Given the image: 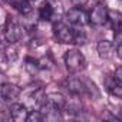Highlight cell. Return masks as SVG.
Instances as JSON below:
<instances>
[{"label": "cell", "instance_id": "e0dca14e", "mask_svg": "<svg viewBox=\"0 0 122 122\" xmlns=\"http://www.w3.org/2000/svg\"><path fill=\"white\" fill-rule=\"evenodd\" d=\"M113 76H115V78H116L121 83H122V66H119V68H116V69H115Z\"/></svg>", "mask_w": 122, "mask_h": 122}, {"label": "cell", "instance_id": "8992f818", "mask_svg": "<svg viewBox=\"0 0 122 122\" xmlns=\"http://www.w3.org/2000/svg\"><path fill=\"white\" fill-rule=\"evenodd\" d=\"M3 37L10 45L19 42L22 37V27L16 22H13L12 19H7L5 22V26H3Z\"/></svg>", "mask_w": 122, "mask_h": 122}, {"label": "cell", "instance_id": "7c38bea8", "mask_svg": "<svg viewBox=\"0 0 122 122\" xmlns=\"http://www.w3.org/2000/svg\"><path fill=\"white\" fill-rule=\"evenodd\" d=\"M9 3L15 10H17L23 16H26L32 12V5L29 0H9Z\"/></svg>", "mask_w": 122, "mask_h": 122}, {"label": "cell", "instance_id": "5bb4252c", "mask_svg": "<svg viewBox=\"0 0 122 122\" xmlns=\"http://www.w3.org/2000/svg\"><path fill=\"white\" fill-rule=\"evenodd\" d=\"M53 13H55V10H53V7H52L50 3H45V5L39 9V17H40L42 20H46V22L53 17Z\"/></svg>", "mask_w": 122, "mask_h": 122}, {"label": "cell", "instance_id": "30bf717a", "mask_svg": "<svg viewBox=\"0 0 122 122\" xmlns=\"http://www.w3.org/2000/svg\"><path fill=\"white\" fill-rule=\"evenodd\" d=\"M105 88L112 96L122 98V83L115 76H108L105 79Z\"/></svg>", "mask_w": 122, "mask_h": 122}, {"label": "cell", "instance_id": "9a60e30c", "mask_svg": "<svg viewBox=\"0 0 122 122\" xmlns=\"http://www.w3.org/2000/svg\"><path fill=\"white\" fill-rule=\"evenodd\" d=\"M109 20L112 23L113 30H116L118 27L122 26V15L119 12H109Z\"/></svg>", "mask_w": 122, "mask_h": 122}, {"label": "cell", "instance_id": "277c9868", "mask_svg": "<svg viewBox=\"0 0 122 122\" xmlns=\"http://www.w3.org/2000/svg\"><path fill=\"white\" fill-rule=\"evenodd\" d=\"M65 19H66V22L69 25L79 26V27H82L86 23H89V15L79 6H76L73 9H69L66 12V15H65Z\"/></svg>", "mask_w": 122, "mask_h": 122}, {"label": "cell", "instance_id": "9c48e42d", "mask_svg": "<svg viewBox=\"0 0 122 122\" xmlns=\"http://www.w3.org/2000/svg\"><path fill=\"white\" fill-rule=\"evenodd\" d=\"M9 115H10L12 121H15V122H23V121H27L29 111L26 109L25 105L12 102V105L9 106Z\"/></svg>", "mask_w": 122, "mask_h": 122}, {"label": "cell", "instance_id": "2e32d148", "mask_svg": "<svg viewBox=\"0 0 122 122\" xmlns=\"http://www.w3.org/2000/svg\"><path fill=\"white\" fill-rule=\"evenodd\" d=\"M42 121H45L42 111H32V112H29L27 122H42Z\"/></svg>", "mask_w": 122, "mask_h": 122}, {"label": "cell", "instance_id": "7a4b0ae2", "mask_svg": "<svg viewBox=\"0 0 122 122\" xmlns=\"http://www.w3.org/2000/svg\"><path fill=\"white\" fill-rule=\"evenodd\" d=\"M65 65L68 72L71 73H79L86 68V59L83 53L78 49H69L65 53Z\"/></svg>", "mask_w": 122, "mask_h": 122}, {"label": "cell", "instance_id": "ba28073f", "mask_svg": "<svg viewBox=\"0 0 122 122\" xmlns=\"http://www.w3.org/2000/svg\"><path fill=\"white\" fill-rule=\"evenodd\" d=\"M20 93V88L15 83H3L0 88V96H2L3 102H15Z\"/></svg>", "mask_w": 122, "mask_h": 122}, {"label": "cell", "instance_id": "4fadbf2b", "mask_svg": "<svg viewBox=\"0 0 122 122\" xmlns=\"http://www.w3.org/2000/svg\"><path fill=\"white\" fill-rule=\"evenodd\" d=\"M25 69H26L30 75L37 73L39 69H40V62H39V59H35V57L27 56L26 60H25Z\"/></svg>", "mask_w": 122, "mask_h": 122}, {"label": "cell", "instance_id": "8fae6325", "mask_svg": "<svg viewBox=\"0 0 122 122\" xmlns=\"http://www.w3.org/2000/svg\"><path fill=\"white\" fill-rule=\"evenodd\" d=\"M96 50H98L99 57L109 59L112 56V53H113V45L109 40H99L98 45H96Z\"/></svg>", "mask_w": 122, "mask_h": 122}, {"label": "cell", "instance_id": "5b68a950", "mask_svg": "<svg viewBox=\"0 0 122 122\" xmlns=\"http://www.w3.org/2000/svg\"><path fill=\"white\" fill-rule=\"evenodd\" d=\"M109 20V10L103 3H98L89 13V23L93 26H103Z\"/></svg>", "mask_w": 122, "mask_h": 122}, {"label": "cell", "instance_id": "6da1fadb", "mask_svg": "<svg viewBox=\"0 0 122 122\" xmlns=\"http://www.w3.org/2000/svg\"><path fill=\"white\" fill-rule=\"evenodd\" d=\"M53 35L59 43L65 45H83L86 42V35L82 30L73 29L65 23H56L53 26Z\"/></svg>", "mask_w": 122, "mask_h": 122}, {"label": "cell", "instance_id": "52a82bcc", "mask_svg": "<svg viewBox=\"0 0 122 122\" xmlns=\"http://www.w3.org/2000/svg\"><path fill=\"white\" fill-rule=\"evenodd\" d=\"M42 106H47V108H55V109H59V111H63L66 108V99H65V96L62 93H57V92L46 93L45 103Z\"/></svg>", "mask_w": 122, "mask_h": 122}, {"label": "cell", "instance_id": "d6986e66", "mask_svg": "<svg viewBox=\"0 0 122 122\" xmlns=\"http://www.w3.org/2000/svg\"><path fill=\"white\" fill-rule=\"evenodd\" d=\"M72 2H73V5H76V6H83L85 3H86V0H72Z\"/></svg>", "mask_w": 122, "mask_h": 122}, {"label": "cell", "instance_id": "ac0fdd59", "mask_svg": "<svg viewBox=\"0 0 122 122\" xmlns=\"http://www.w3.org/2000/svg\"><path fill=\"white\" fill-rule=\"evenodd\" d=\"M116 56H118V57L122 60V42H121V43L116 46Z\"/></svg>", "mask_w": 122, "mask_h": 122}, {"label": "cell", "instance_id": "3957f363", "mask_svg": "<svg viewBox=\"0 0 122 122\" xmlns=\"http://www.w3.org/2000/svg\"><path fill=\"white\" fill-rule=\"evenodd\" d=\"M65 88L69 93L75 96L89 95V81H82L79 78H68L65 81Z\"/></svg>", "mask_w": 122, "mask_h": 122}]
</instances>
